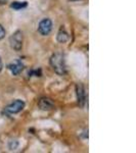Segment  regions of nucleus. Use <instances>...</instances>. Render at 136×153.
Wrapping results in <instances>:
<instances>
[{
	"label": "nucleus",
	"mask_w": 136,
	"mask_h": 153,
	"mask_svg": "<svg viewBox=\"0 0 136 153\" xmlns=\"http://www.w3.org/2000/svg\"><path fill=\"white\" fill-rule=\"evenodd\" d=\"M7 68L11 71V74L13 76H19L25 68V65H24V63L22 62V60L16 59L13 62L9 63V65H7Z\"/></svg>",
	"instance_id": "obj_7"
},
{
	"label": "nucleus",
	"mask_w": 136,
	"mask_h": 153,
	"mask_svg": "<svg viewBox=\"0 0 136 153\" xmlns=\"http://www.w3.org/2000/svg\"><path fill=\"white\" fill-rule=\"evenodd\" d=\"M76 94H77V102L80 107H84L86 103V93L85 89L82 84H77L76 85Z\"/></svg>",
	"instance_id": "obj_5"
},
{
	"label": "nucleus",
	"mask_w": 136,
	"mask_h": 153,
	"mask_svg": "<svg viewBox=\"0 0 136 153\" xmlns=\"http://www.w3.org/2000/svg\"><path fill=\"white\" fill-rule=\"evenodd\" d=\"M25 107V102L21 99H16L13 102L10 103L9 105H7L4 109V112L9 113V114H16V113L21 112Z\"/></svg>",
	"instance_id": "obj_3"
},
{
	"label": "nucleus",
	"mask_w": 136,
	"mask_h": 153,
	"mask_svg": "<svg viewBox=\"0 0 136 153\" xmlns=\"http://www.w3.org/2000/svg\"><path fill=\"white\" fill-rule=\"evenodd\" d=\"M4 37H5V30H4L3 27L0 25V40L3 39Z\"/></svg>",
	"instance_id": "obj_11"
},
{
	"label": "nucleus",
	"mask_w": 136,
	"mask_h": 153,
	"mask_svg": "<svg viewBox=\"0 0 136 153\" xmlns=\"http://www.w3.org/2000/svg\"><path fill=\"white\" fill-rule=\"evenodd\" d=\"M2 68H3V62H2V59L0 57V73H1Z\"/></svg>",
	"instance_id": "obj_12"
},
{
	"label": "nucleus",
	"mask_w": 136,
	"mask_h": 153,
	"mask_svg": "<svg viewBox=\"0 0 136 153\" xmlns=\"http://www.w3.org/2000/svg\"><path fill=\"white\" fill-rule=\"evenodd\" d=\"M49 63L53 71L58 76H65L67 74V65L65 55L61 53H54L49 59Z\"/></svg>",
	"instance_id": "obj_1"
},
{
	"label": "nucleus",
	"mask_w": 136,
	"mask_h": 153,
	"mask_svg": "<svg viewBox=\"0 0 136 153\" xmlns=\"http://www.w3.org/2000/svg\"><path fill=\"white\" fill-rule=\"evenodd\" d=\"M52 30V22L49 19H43L38 25V32L42 36H47Z\"/></svg>",
	"instance_id": "obj_4"
},
{
	"label": "nucleus",
	"mask_w": 136,
	"mask_h": 153,
	"mask_svg": "<svg viewBox=\"0 0 136 153\" xmlns=\"http://www.w3.org/2000/svg\"><path fill=\"white\" fill-rule=\"evenodd\" d=\"M38 107L44 111H49L54 108V102L48 97H42L38 100Z\"/></svg>",
	"instance_id": "obj_6"
},
{
	"label": "nucleus",
	"mask_w": 136,
	"mask_h": 153,
	"mask_svg": "<svg viewBox=\"0 0 136 153\" xmlns=\"http://www.w3.org/2000/svg\"><path fill=\"white\" fill-rule=\"evenodd\" d=\"M56 39H58V41L59 43H66V42L69 41V39H70V36H69L68 32L66 31L64 28H61L58 33V36H56Z\"/></svg>",
	"instance_id": "obj_8"
},
{
	"label": "nucleus",
	"mask_w": 136,
	"mask_h": 153,
	"mask_svg": "<svg viewBox=\"0 0 136 153\" xmlns=\"http://www.w3.org/2000/svg\"><path fill=\"white\" fill-rule=\"evenodd\" d=\"M28 6V3L27 1H13L10 4V7L13 10H21V9H24Z\"/></svg>",
	"instance_id": "obj_9"
},
{
	"label": "nucleus",
	"mask_w": 136,
	"mask_h": 153,
	"mask_svg": "<svg viewBox=\"0 0 136 153\" xmlns=\"http://www.w3.org/2000/svg\"><path fill=\"white\" fill-rule=\"evenodd\" d=\"M69 1H71V2H75V1H80V0H69Z\"/></svg>",
	"instance_id": "obj_13"
},
{
	"label": "nucleus",
	"mask_w": 136,
	"mask_h": 153,
	"mask_svg": "<svg viewBox=\"0 0 136 153\" xmlns=\"http://www.w3.org/2000/svg\"><path fill=\"white\" fill-rule=\"evenodd\" d=\"M23 42H24V35H23V32L19 31V30L16 31L9 37L10 47L16 51L22 50V48H23Z\"/></svg>",
	"instance_id": "obj_2"
},
{
	"label": "nucleus",
	"mask_w": 136,
	"mask_h": 153,
	"mask_svg": "<svg viewBox=\"0 0 136 153\" xmlns=\"http://www.w3.org/2000/svg\"><path fill=\"white\" fill-rule=\"evenodd\" d=\"M42 76L41 68H36V70H31L28 71V78H32V76Z\"/></svg>",
	"instance_id": "obj_10"
}]
</instances>
